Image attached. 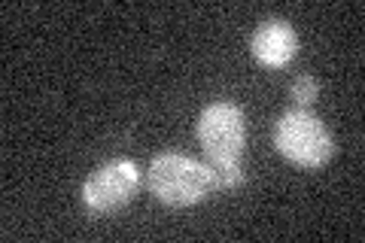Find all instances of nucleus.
<instances>
[{"mask_svg": "<svg viewBox=\"0 0 365 243\" xmlns=\"http://www.w3.org/2000/svg\"><path fill=\"white\" fill-rule=\"evenodd\" d=\"M146 186L158 201L189 207L204 201L213 192V177L210 167L195 158L180 152H162L153 158L150 170H146Z\"/></svg>", "mask_w": 365, "mask_h": 243, "instance_id": "nucleus-1", "label": "nucleus"}, {"mask_svg": "<svg viewBox=\"0 0 365 243\" xmlns=\"http://www.w3.org/2000/svg\"><path fill=\"white\" fill-rule=\"evenodd\" d=\"M274 146L299 167H319L335 152L332 134L326 131V125L304 110L280 115L277 128H274Z\"/></svg>", "mask_w": 365, "mask_h": 243, "instance_id": "nucleus-2", "label": "nucleus"}, {"mask_svg": "<svg viewBox=\"0 0 365 243\" xmlns=\"http://www.w3.org/2000/svg\"><path fill=\"white\" fill-rule=\"evenodd\" d=\"M198 140L210 158V167L237 165L247 140L244 113L235 103H210L198 119Z\"/></svg>", "mask_w": 365, "mask_h": 243, "instance_id": "nucleus-3", "label": "nucleus"}, {"mask_svg": "<svg viewBox=\"0 0 365 243\" xmlns=\"http://www.w3.org/2000/svg\"><path fill=\"white\" fill-rule=\"evenodd\" d=\"M137 186H140V173L131 161H110V165L98 167L83 186V201L91 213H110L119 210L131 198Z\"/></svg>", "mask_w": 365, "mask_h": 243, "instance_id": "nucleus-4", "label": "nucleus"}, {"mask_svg": "<svg viewBox=\"0 0 365 243\" xmlns=\"http://www.w3.org/2000/svg\"><path fill=\"white\" fill-rule=\"evenodd\" d=\"M253 58L265 67H287L299 52V33L280 19L262 21L253 33Z\"/></svg>", "mask_w": 365, "mask_h": 243, "instance_id": "nucleus-5", "label": "nucleus"}, {"mask_svg": "<svg viewBox=\"0 0 365 243\" xmlns=\"http://www.w3.org/2000/svg\"><path fill=\"white\" fill-rule=\"evenodd\" d=\"M210 177H213V192L216 189H237L244 182V173L237 165H225V167H210Z\"/></svg>", "mask_w": 365, "mask_h": 243, "instance_id": "nucleus-6", "label": "nucleus"}, {"mask_svg": "<svg viewBox=\"0 0 365 243\" xmlns=\"http://www.w3.org/2000/svg\"><path fill=\"white\" fill-rule=\"evenodd\" d=\"M317 79L314 76H299V79H295V83H292V91H289V95H292V100L295 103H299V107H307V103H314L317 100Z\"/></svg>", "mask_w": 365, "mask_h": 243, "instance_id": "nucleus-7", "label": "nucleus"}]
</instances>
